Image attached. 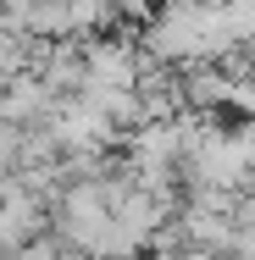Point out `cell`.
<instances>
[{"instance_id":"7a4b0ae2","label":"cell","mask_w":255,"mask_h":260,"mask_svg":"<svg viewBox=\"0 0 255 260\" xmlns=\"http://www.w3.org/2000/svg\"><path fill=\"white\" fill-rule=\"evenodd\" d=\"M155 260H172V255H155Z\"/></svg>"},{"instance_id":"6da1fadb","label":"cell","mask_w":255,"mask_h":260,"mask_svg":"<svg viewBox=\"0 0 255 260\" xmlns=\"http://www.w3.org/2000/svg\"><path fill=\"white\" fill-rule=\"evenodd\" d=\"M0 260H17V255H0Z\"/></svg>"}]
</instances>
